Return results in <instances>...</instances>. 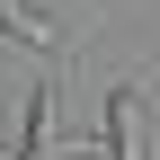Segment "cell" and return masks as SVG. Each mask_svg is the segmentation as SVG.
<instances>
[{"label":"cell","mask_w":160,"mask_h":160,"mask_svg":"<svg viewBox=\"0 0 160 160\" xmlns=\"http://www.w3.org/2000/svg\"><path fill=\"white\" fill-rule=\"evenodd\" d=\"M98 160H160V125H151V98L133 80H116L107 107H98V133H89Z\"/></svg>","instance_id":"obj_1"},{"label":"cell","mask_w":160,"mask_h":160,"mask_svg":"<svg viewBox=\"0 0 160 160\" xmlns=\"http://www.w3.org/2000/svg\"><path fill=\"white\" fill-rule=\"evenodd\" d=\"M62 151V125H53V80H36L27 107H18V160H53Z\"/></svg>","instance_id":"obj_2"},{"label":"cell","mask_w":160,"mask_h":160,"mask_svg":"<svg viewBox=\"0 0 160 160\" xmlns=\"http://www.w3.org/2000/svg\"><path fill=\"white\" fill-rule=\"evenodd\" d=\"M0 36H9V45H62V18L45 9V0H0Z\"/></svg>","instance_id":"obj_3"},{"label":"cell","mask_w":160,"mask_h":160,"mask_svg":"<svg viewBox=\"0 0 160 160\" xmlns=\"http://www.w3.org/2000/svg\"><path fill=\"white\" fill-rule=\"evenodd\" d=\"M0 160H18V151H9V142H0Z\"/></svg>","instance_id":"obj_4"}]
</instances>
